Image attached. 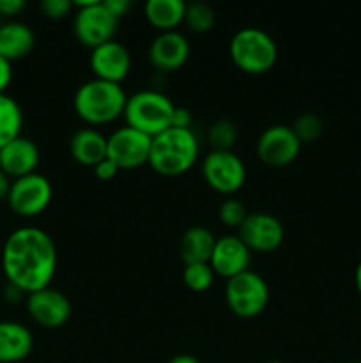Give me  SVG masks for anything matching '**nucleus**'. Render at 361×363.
<instances>
[{
    "instance_id": "1",
    "label": "nucleus",
    "mask_w": 361,
    "mask_h": 363,
    "mask_svg": "<svg viewBox=\"0 0 361 363\" xmlns=\"http://www.w3.org/2000/svg\"><path fill=\"white\" fill-rule=\"evenodd\" d=\"M2 269L9 286L25 294L50 287L57 272L55 241L38 227L13 230L2 248Z\"/></svg>"
},
{
    "instance_id": "2",
    "label": "nucleus",
    "mask_w": 361,
    "mask_h": 363,
    "mask_svg": "<svg viewBox=\"0 0 361 363\" xmlns=\"http://www.w3.org/2000/svg\"><path fill=\"white\" fill-rule=\"evenodd\" d=\"M126 103L127 94L122 85L99 78H92L80 85L73 99L76 116L92 126H101L119 119L124 116Z\"/></svg>"
},
{
    "instance_id": "3",
    "label": "nucleus",
    "mask_w": 361,
    "mask_h": 363,
    "mask_svg": "<svg viewBox=\"0 0 361 363\" xmlns=\"http://www.w3.org/2000/svg\"><path fill=\"white\" fill-rule=\"evenodd\" d=\"M198 158V140L191 130L168 128L152 138L149 165L156 174L176 177L186 174Z\"/></svg>"
},
{
    "instance_id": "4",
    "label": "nucleus",
    "mask_w": 361,
    "mask_h": 363,
    "mask_svg": "<svg viewBox=\"0 0 361 363\" xmlns=\"http://www.w3.org/2000/svg\"><path fill=\"white\" fill-rule=\"evenodd\" d=\"M176 105L166 94L158 91H140L127 96L124 119L126 126L154 138L172 128Z\"/></svg>"
},
{
    "instance_id": "5",
    "label": "nucleus",
    "mask_w": 361,
    "mask_h": 363,
    "mask_svg": "<svg viewBox=\"0 0 361 363\" xmlns=\"http://www.w3.org/2000/svg\"><path fill=\"white\" fill-rule=\"evenodd\" d=\"M232 62L248 74L268 73L278 59V46L265 30L244 27L232 35L229 45Z\"/></svg>"
},
{
    "instance_id": "6",
    "label": "nucleus",
    "mask_w": 361,
    "mask_h": 363,
    "mask_svg": "<svg viewBox=\"0 0 361 363\" xmlns=\"http://www.w3.org/2000/svg\"><path fill=\"white\" fill-rule=\"evenodd\" d=\"M76 14L73 20V32L78 43L94 50L105 43L113 41L119 20L99 0H76L73 2Z\"/></svg>"
},
{
    "instance_id": "7",
    "label": "nucleus",
    "mask_w": 361,
    "mask_h": 363,
    "mask_svg": "<svg viewBox=\"0 0 361 363\" xmlns=\"http://www.w3.org/2000/svg\"><path fill=\"white\" fill-rule=\"evenodd\" d=\"M225 300L230 312L237 318L253 319L269 303V286L258 273L248 272L227 280Z\"/></svg>"
},
{
    "instance_id": "8",
    "label": "nucleus",
    "mask_w": 361,
    "mask_h": 363,
    "mask_svg": "<svg viewBox=\"0 0 361 363\" xmlns=\"http://www.w3.org/2000/svg\"><path fill=\"white\" fill-rule=\"evenodd\" d=\"M52 199L53 186L48 177L34 172L11 183L7 204H9L11 211L16 213L18 216L34 218V216H39L46 211Z\"/></svg>"
},
{
    "instance_id": "9",
    "label": "nucleus",
    "mask_w": 361,
    "mask_h": 363,
    "mask_svg": "<svg viewBox=\"0 0 361 363\" xmlns=\"http://www.w3.org/2000/svg\"><path fill=\"white\" fill-rule=\"evenodd\" d=\"M202 176L209 188L222 195H232L246 181V167L234 151H211L202 162Z\"/></svg>"
},
{
    "instance_id": "10",
    "label": "nucleus",
    "mask_w": 361,
    "mask_h": 363,
    "mask_svg": "<svg viewBox=\"0 0 361 363\" xmlns=\"http://www.w3.org/2000/svg\"><path fill=\"white\" fill-rule=\"evenodd\" d=\"M152 138L130 126L119 128L106 137V158L120 170H133L149 163Z\"/></svg>"
},
{
    "instance_id": "11",
    "label": "nucleus",
    "mask_w": 361,
    "mask_h": 363,
    "mask_svg": "<svg viewBox=\"0 0 361 363\" xmlns=\"http://www.w3.org/2000/svg\"><path fill=\"white\" fill-rule=\"evenodd\" d=\"M301 142L292 128L285 124H273L265 128L257 140V156L268 167L290 165L299 156Z\"/></svg>"
},
{
    "instance_id": "12",
    "label": "nucleus",
    "mask_w": 361,
    "mask_h": 363,
    "mask_svg": "<svg viewBox=\"0 0 361 363\" xmlns=\"http://www.w3.org/2000/svg\"><path fill=\"white\" fill-rule=\"evenodd\" d=\"M237 230H239L237 236L250 248V252H262V254L276 250L285 238L283 223L275 215L264 211L248 213L246 220Z\"/></svg>"
},
{
    "instance_id": "13",
    "label": "nucleus",
    "mask_w": 361,
    "mask_h": 363,
    "mask_svg": "<svg viewBox=\"0 0 361 363\" xmlns=\"http://www.w3.org/2000/svg\"><path fill=\"white\" fill-rule=\"evenodd\" d=\"M27 312L35 325L55 330L69 321L71 301L60 291L45 287V289L27 294Z\"/></svg>"
},
{
    "instance_id": "14",
    "label": "nucleus",
    "mask_w": 361,
    "mask_h": 363,
    "mask_svg": "<svg viewBox=\"0 0 361 363\" xmlns=\"http://www.w3.org/2000/svg\"><path fill=\"white\" fill-rule=\"evenodd\" d=\"M250 248L241 241L239 236L227 234V236L216 238L214 250H212L211 261H209L214 275L229 280L232 277L248 272L250 269Z\"/></svg>"
},
{
    "instance_id": "15",
    "label": "nucleus",
    "mask_w": 361,
    "mask_h": 363,
    "mask_svg": "<svg viewBox=\"0 0 361 363\" xmlns=\"http://www.w3.org/2000/svg\"><path fill=\"white\" fill-rule=\"evenodd\" d=\"M91 69L94 78L120 84L126 80L131 69V55L119 41H108L91 52Z\"/></svg>"
},
{
    "instance_id": "16",
    "label": "nucleus",
    "mask_w": 361,
    "mask_h": 363,
    "mask_svg": "<svg viewBox=\"0 0 361 363\" xmlns=\"http://www.w3.org/2000/svg\"><path fill=\"white\" fill-rule=\"evenodd\" d=\"M190 43L186 35L180 34L179 30L161 32L152 39L149 46V62L159 71H176L186 64L190 59Z\"/></svg>"
},
{
    "instance_id": "17",
    "label": "nucleus",
    "mask_w": 361,
    "mask_h": 363,
    "mask_svg": "<svg viewBox=\"0 0 361 363\" xmlns=\"http://www.w3.org/2000/svg\"><path fill=\"white\" fill-rule=\"evenodd\" d=\"M39 160H41V152L35 142L21 135L0 149V170L13 179L34 174Z\"/></svg>"
},
{
    "instance_id": "18",
    "label": "nucleus",
    "mask_w": 361,
    "mask_h": 363,
    "mask_svg": "<svg viewBox=\"0 0 361 363\" xmlns=\"http://www.w3.org/2000/svg\"><path fill=\"white\" fill-rule=\"evenodd\" d=\"M34 350L30 330L16 321H0V363H18Z\"/></svg>"
},
{
    "instance_id": "19",
    "label": "nucleus",
    "mask_w": 361,
    "mask_h": 363,
    "mask_svg": "<svg viewBox=\"0 0 361 363\" xmlns=\"http://www.w3.org/2000/svg\"><path fill=\"white\" fill-rule=\"evenodd\" d=\"M35 35L27 23L7 21L0 25V57L7 62L25 59L34 50Z\"/></svg>"
},
{
    "instance_id": "20",
    "label": "nucleus",
    "mask_w": 361,
    "mask_h": 363,
    "mask_svg": "<svg viewBox=\"0 0 361 363\" xmlns=\"http://www.w3.org/2000/svg\"><path fill=\"white\" fill-rule=\"evenodd\" d=\"M69 152L74 162L94 169L106 158V137L94 128H81L71 137Z\"/></svg>"
},
{
    "instance_id": "21",
    "label": "nucleus",
    "mask_w": 361,
    "mask_h": 363,
    "mask_svg": "<svg viewBox=\"0 0 361 363\" xmlns=\"http://www.w3.org/2000/svg\"><path fill=\"white\" fill-rule=\"evenodd\" d=\"M216 238L207 227L193 225L186 229L179 241L180 261L186 264H198V262L211 261L212 250H214Z\"/></svg>"
},
{
    "instance_id": "22",
    "label": "nucleus",
    "mask_w": 361,
    "mask_h": 363,
    "mask_svg": "<svg viewBox=\"0 0 361 363\" xmlns=\"http://www.w3.org/2000/svg\"><path fill=\"white\" fill-rule=\"evenodd\" d=\"M145 18L152 27L161 32L176 30L180 23H184L186 14V2L183 0H149L144 6Z\"/></svg>"
},
{
    "instance_id": "23",
    "label": "nucleus",
    "mask_w": 361,
    "mask_h": 363,
    "mask_svg": "<svg viewBox=\"0 0 361 363\" xmlns=\"http://www.w3.org/2000/svg\"><path fill=\"white\" fill-rule=\"evenodd\" d=\"M23 112L16 99L9 94H0V149L21 135Z\"/></svg>"
},
{
    "instance_id": "24",
    "label": "nucleus",
    "mask_w": 361,
    "mask_h": 363,
    "mask_svg": "<svg viewBox=\"0 0 361 363\" xmlns=\"http://www.w3.org/2000/svg\"><path fill=\"white\" fill-rule=\"evenodd\" d=\"M216 14L209 4L193 2L186 4V14H184V25L195 34H204L214 27Z\"/></svg>"
},
{
    "instance_id": "25",
    "label": "nucleus",
    "mask_w": 361,
    "mask_h": 363,
    "mask_svg": "<svg viewBox=\"0 0 361 363\" xmlns=\"http://www.w3.org/2000/svg\"><path fill=\"white\" fill-rule=\"evenodd\" d=\"M237 137H239L237 126L229 119L216 121L207 131V140L211 144L212 151H232Z\"/></svg>"
},
{
    "instance_id": "26",
    "label": "nucleus",
    "mask_w": 361,
    "mask_h": 363,
    "mask_svg": "<svg viewBox=\"0 0 361 363\" xmlns=\"http://www.w3.org/2000/svg\"><path fill=\"white\" fill-rule=\"evenodd\" d=\"M214 272L209 262L198 264H186L183 269V282L193 293H204L214 282Z\"/></svg>"
},
{
    "instance_id": "27",
    "label": "nucleus",
    "mask_w": 361,
    "mask_h": 363,
    "mask_svg": "<svg viewBox=\"0 0 361 363\" xmlns=\"http://www.w3.org/2000/svg\"><path fill=\"white\" fill-rule=\"evenodd\" d=\"M294 135L297 137V140L303 144H310V142H315L324 131V123L319 116L315 113H301L296 121H294L292 126Z\"/></svg>"
},
{
    "instance_id": "28",
    "label": "nucleus",
    "mask_w": 361,
    "mask_h": 363,
    "mask_svg": "<svg viewBox=\"0 0 361 363\" xmlns=\"http://www.w3.org/2000/svg\"><path fill=\"white\" fill-rule=\"evenodd\" d=\"M248 211L244 204L237 199H227L219 204L218 208V218L223 225L232 227V229H239L243 222L246 220Z\"/></svg>"
},
{
    "instance_id": "29",
    "label": "nucleus",
    "mask_w": 361,
    "mask_h": 363,
    "mask_svg": "<svg viewBox=\"0 0 361 363\" xmlns=\"http://www.w3.org/2000/svg\"><path fill=\"white\" fill-rule=\"evenodd\" d=\"M39 9L50 20H62L73 9V2L69 0H42L39 4Z\"/></svg>"
},
{
    "instance_id": "30",
    "label": "nucleus",
    "mask_w": 361,
    "mask_h": 363,
    "mask_svg": "<svg viewBox=\"0 0 361 363\" xmlns=\"http://www.w3.org/2000/svg\"><path fill=\"white\" fill-rule=\"evenodd\" d=\"M119 170L120 169L112 162V160L105 158L94 167V176L98 177L99 181H110L117 176V172H119Z\"/></svg>"
},
{
    "instance_id": "31",
    "label": "nucleus",
    "mask_w": 361,
    "mask_h": 363,
    "mask_svg": "<svg viewBox=\"0 0 361 363\" xmlns=\"http://www.w3.org/2000/svg\"><path fill=\"white\" fill-rule=\"evenodd\" d=\"M103 4H105L106 9H108L119 21L120 18L126 16L131 9L130 0H103Z\"/></svg>"
},
{
    "instance_id": "32",
    "label": "nucleus",
    "mask_w": 361,
    "mask_h": 363,
    "mask_svg": "<svg viewBox=\"0 0 361 363\" xmlns=\"http://www.w3.org/2000/svg\"><path fill=\"white\" fill-rule=\"evenodd\" d=\"M27 7L25 0H0V16H16Z\"/></svg>"
},
{
    "instance_id": "33",
    "label": "nucleus",
    "mask_w": 361,
    "mask_h": 363,
    "mask_svg": "<svg viewBox=\"0 0 361 363\" xmlns=\"http://www.w3.org/2000/svg\"><path fill=\"white\" fill-rule=\"evenodd\" d=\"M191 123H193V117H191L190 110L176 106V112H173V117H172V128L191 130Z\"/></svg>"
},
{
    "instance_id": "34",
    "label": "nucleus",
    "mask_w": 361,
    "mask_h": 363,
    "mask_svg": "<svg viewBox=\"0 0 361 363\" xmlns=\"http://www.w3.org/2000/svg\"><path fill=\"white\" fill-rule=\"evenodd\" d=\"M11 82H13V64L0 57V94H6Z\"/></svg>"
},
{
    "instance_id": "35",
    "label": "nucleus",
    "mask_w": 361,
    "mask_h": 363,
    "mask_svg": "<svg viewBox=\"0 0 361 363\" xmlns=\"http://www.w3.org/2000/svg\"><path fill=\"white\" fill-rule=\"evenodd\" d=\"M11 177H7L6 174L0 170V202L6 201L7 202V197H9V190H11Z\"/></svg>"
},
{
    "instance_id": "36",
    "label": "nucleus",
    "mask_w": 361,
    "mask_h": 363,
    "mask_svg": "<svg viewBox=\"0 0 361 363\" xmlns=\"http://www.w3.org/2000/svg\"><path fill=\"white\" fill-rule=\"evenodd\" d=\"M168 363H202L198 358H195L193 354H176L173 358H170Z\"/></svg>"
},
{
    "instance_id": "37",
    "label": "nucleus",
    "mask_w": 361,
    "mask_h": 363,
    "mask_svg": "<svg viewBox=\"0 0 361 363\" xmlns=\"http://www.w3.org/2000/svg\"><path fill=\"white\" fill-rule=\"evenodd\" d=\"M354 282H356V289H357V293H360V296H361V261H360V264H357V268H356Z\"/></svg>"
},
{
    "instance_id": "38",
    "label": "nucleus",
    "mask_w": 361,
    "mask_h": 363,
    "mask_svg": "<svg viewBox=\"0 0 361 363\" xmlns=\"http://www.w3.org/2000/svg\"><path fill=\"white\" fill-rule=\"evenodd\" d=\"M268 363H283V362H280V360H271V362H268Z\"/></svg>"
},
{
    "instance_id": "39",
    "label": "nucleus",
    "mask_w": 361,
    "mask_h": 363,
    "mask_svg": "<svg viewBox=\"0 0 361 363\" xmlns=\"http://www.w3.org/2000/svg\"><path fill=\"white\" fill-rule=\"evenodd\" d=\"M350 363H361V362H350Z\"/></svg>"
}]
</instances>
